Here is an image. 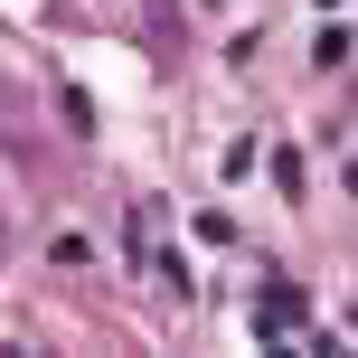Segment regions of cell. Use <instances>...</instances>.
I'll return each instance as SVG.
<instances>
[{
  "instance_id": "1",
  "label": "cell",
  "mask_w": 358,
  "mask_h": 358,
  "mask_svg": "<svg viewBox=\"0 0 358 358\" xmlns=\"http://www.w3.org/2000/svg\"><path fill=\"white\" fill-rule=\"evenodd\" d=\"M0 227H10V217H0Z\"/></svg>"
}]
</instances>
